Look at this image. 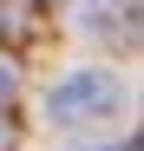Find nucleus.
<instances>
[{
	"instance_id": "2",
	"label": "nucleus",
	"mask_w": 144,
	"mask_h": 151,
	"mask_svg": "<svg viewBox=\"0 0 144 151\" xmlns=\"http://www.w3.org/2000/svg\"><path fill=\"white\" fill-rule=\"evenodd\" d=\"M13 92H20V72H13V59H0V105H7Z\"/></svg>"
},
{
	"instance_id": "1",
	"label": "nucleus",
	"mask_w": 144,
	"mask_h": 151,
	"mask_svg": "<svg viewBox=\"0 0 144 151\" xmlns=\"http://www.w3.org/2000/svg\"><path fill=\"white\" fill-rule=\"evenodd\" d=\"M111 99H118V79L98 72V66H85V72H66V79L46 92V112H53L59 125H79V118H92V112H105Z\"/></svg>"
},
{
	"instance_id": "3",
	"label": "nucleus",
	"mask_w": 144,
	"mask_h": 151,
	"mask_svg": "<svg viewBox=\"0 0 144 151\" xmlns=\"http://www.w3.org/2000/svg\"><path fill=\"white\" fill-rule=\"evenodd\" d=\"M0 151H13V118L0 112Z\"/></svg>"
},
{
	"instance_id": "4",
	"label": "nucleus",
	"mask_w": 144,
	"mask_h": 151,
	"mask_svg": "<svg viewBox=\"0 0 144 151\" xmlns=\"http://www.w3.org/2000/svg\"><path fill=\"white\" fill-rule=\"evenodd\" d=\"M118 151H138V138H125V145H118Z\"/></svg>"
}]
</instances>
